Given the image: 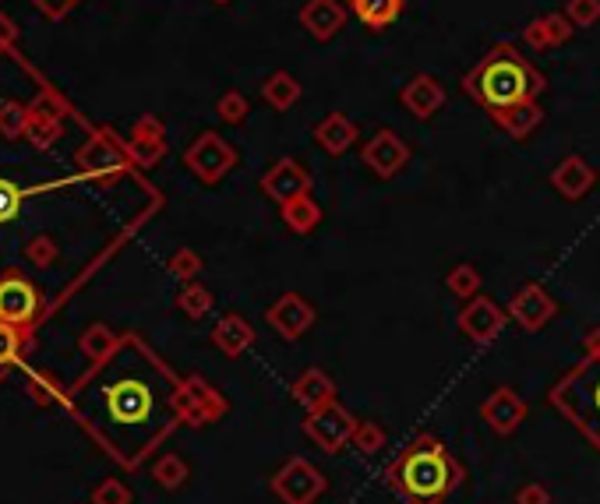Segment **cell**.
I'll return each mask as SVG.
<instances>
[{"mask_svg":"<svg viewBox=\"0 0 600 504\" xmlns=\"http://www.w3.org/2000/svg\"><path fill=\"white\" fill-rule=\"evenodd\" d=\"M480 416H484V423H488L495 434L509 438V434H516V430L523 427L526 402L519 399V392H512V388H495V392L484 399V406H480Z\"/></svg>","mask_w":600,"mask_h":504,"instance_id":"obj_11","label":"cell"},{"mask_svg":"<svg viewBox=\"0 0 600 504\" xmlns=\"http://www.w3.org/2000/svg\"><path fill=\"white\" fill-rule=\"evenodd\" d=\"M22 198H25V194L18 191V184H11V180L0 177V223L15 219L18 208H22Z\"/></svg>","mask_w":600,"mask_h":504,"instance_id":"obj_37","label":"cell"},{"mask_svg":"<svg viewBox=\"0 0 600 504\" xmlns=\"http://www.w3.org/2000/svg\"><path fill=\"white\" fill-rule=\"evenodd\" d=\"M216 4H226V0H216Z\"/></svg>","mask_w":600,"mask_h":504,"instance_id":"obj_46","label":"cell"},{"mask_svg":"<svg viewBox=\"0 0 600 504\" xmlns=\"http://www.w3.org/2000/svg\"><path fill=\"white\" fill-rule=\"evenodd\" d=\"M128 163V149H120L113 138H103V134H96V138H89L78 149V166H82L85 173H103V170H120V166Z\"/></svg>","mask_w":600,"mask_h":504,"instance_id":"obj_19","label":"cell"},{"mask_svg":"<svg viewBox=\"0 0 600 504\" xmlns=\"http://www.w3.org/2000/svg\"><path fill=\"white\" fill-rule=\"evenodd\" d=\"M353 427H357V416L350 409H343L339 402H329L322 409H311L304 416V438L315 441L322 452L336 455L343 452L346 445L353 441Z\"/></svg>","mask_w":600,"mask_h":504,"instance_id":"obj_6","label":"cell"},{"mask_svg":"<svg viewBox=\"0 0 600 504\" xmlns=\"http://www.w3.org/2000/svg\"><path fill=\"white\" fill-rule=\"evenodd\" d=\"M18 356V332L11 321H0V367L4 364H15Z\"/></svg>","mask_w":600,"mask_h":504,"instance_id":"obj_40","label":"cell"},{"mask_svg":"<svg viewBox=\"0 0 600 504\" xmlns=\"http://www.w3.org/2000/svg\"><path fill=\"white\" fill-rule=\"evenodd\" d=\"M385 441H389V434H385L382 423H375V420H357L350 445L357 448L360 455H375V452H382V448H385Z\"/></svg>","mask_w":600,"mask_h":504,"instance_id":"obj_30","label":"cell"},{"mask_svg":"<svg viewBox=\"0 0 600 504\" xmlns=\"http://www.w3.org/2000/svg\"><path fill=\"white\" fill-rule=\"evenodd\" d=\"M25 127H29V110L18 103H4L0 106V134L4 138H18V134H25Z\"/></svg>","mask_w":600,"mask_h":504,"instance_id":"obj_34","label":"cell"},{"mask_svg":"<svg viewBox=\"0 0 600 504\" xmlns=\"http://www.w3.org/2000/svg\"><path fill=\"white\" fill-rule=\"evenodd\" d=\"M216 113L226 124H244V117H248V99L240 96V92H226L216 103Z\"/></svg>","mask_w":600,"mask_h":504,"instance_id":"obj_35","label":"cell"},{"mask_svg":"<svg viewBox=\"0 0 600 504\" xmlns=\"http://www.w3.org/2000/svg\"><path fill=\"white\" fill-rule=\"evenodd\" d=\"M442 103H445V89L435 82V78H428V75L410 78V85L403 89V106L413 113V117H420V120H428L431 113L442 110Z\"/></svg>","mask_w":600,"mask_h":504,"instance_id":"obj_20","label":"cell"},{"mask_svg":"<svg viewBox=\"0 0 600 504\" xmlns=\"http://www.w3.org/2000/svg\"><path fill=\"white\" fill-rule=\"evenodd\" d=\"M226 409H230V402H226L223 395L209 385V381L195 378V374L180 381V388H177L180 423H188V427H205V423L223 420Z\"/></svg>","mask_w":600,"mask_h":504,"instance_id":"obj_7","label":"cell"},{"mask_svg":"<svg viewBox=\"0 0 600 504\" xmlns=\"http://www.w3.org/2000/svg\"><path fill=\"white\" fill-rule=\"evenodd\" d=\"M350 8L368 29H385L403 15V0H350Z\"/></svg>","mask_w":600,"mask_h":504,"instance_id":"obj_26","label":"cell"},{"mask_svg":"<svg viewBox=\"0 0 600 504\" xmlns=\"http://www.w3.org/2000/svg\"><path fill=\"white\" fill-rule=\"evenodd\" d=\"M163 152H166V141H163V127H159V120H152V117L138 120L135 138H131V145H128V156L142 166H152V163L163 159Z\"/></svg>","mask_w":600,"mask_h":504,"instance_id":"obj_21","label":"cell"},{"mask_svg":"<svg viewBox=\"0 0 600 504\" xmlns=\"http://www.w3.org/2000/svg\"><path fill=\"white\" fill-rule=\"evenodd\" d=\"M166 268H170L173 279L180 282H195V275L202 272V258H198L191 247H180V251H173V258L166 261Z\"/></svg>","mask_w":600,"mask_h":504,"instance_id":"obj_33","label":"cell"},{"mask_svg":"<svg viewBox=\"0 0 600 504\" xmlns=\"http://www.w3.org/2000/svg\"><path fill=\"white\" fill-rule=\"evenodd\" d=\"M551 184H555V191L562 194V198L579 201L593 184H597V170H593L586 159L569 156V159H562V163L555 166V173H551Z\"/></svg>","mask_w":600,"mask_h":504,"instance_id":"obj_18","label":"cell"},{"mask_svg":"<svg viewBox=\"0 0 600 504\" xmlns=\"http://www.w3.org/2000/svg\"><path fill=\"white\" fill-rule=\"evenodd\" d=\"M509 314L526 328V332H540V328L548 325L551 318L558 314V304L551 300L548 290H540V286H523V290L512 297L509 304Z\"/></svg>","mask_w":600,"mask_h":504,"instance_id":"obj_15","label":"cell"},{"mask_svg":"<svg viewBox=\"0 0 600 504\" xmlns=\"http://www.w3.org/2000/svg\"><path fill=\"white\" fill-rule=\"evenodd\" d=\"M526 43H530L533 50H548V46H551V36H548V25H544V18H537V22L526 25Z\"/></svg>","mask_w":600,"mask_h":504,"instance_id":"obj_43","label":"cell"},{"mask_svg":"<svg viewBox=\"0 0 600 504\" xmlns=\"http://www.w3.org/2000/svg\"><path fill=\"white\" fill-rule=\"evenodd\" d=\"M290 395L297 406H304L311 413V409H322L329 406V402H336V381H332L322 367H308V371L290 385Z\"/></svg>","mask_w":600,"mask_h":504,"instance_id":"obj_17","label":"cell"},{"mask_svg":"<svg viewBox=\"0 0 600 504\" xmlns=\"http://www.w3.org/2000/svg\"><path fill=\"white\" fill-rule=\"evenodd\" d=\"M32 4H36L39 11H46L50 18H64L71 8H75L78 0H32Z\"/></svg>","mask_w":600,"mask_h":504,"instance_id":"obj_44","label":"cell"},{"mask_svg":"<svg viewBox=\"0 0 600 504\" xmlns=\"http://www.w3.org/2000/svg\"><path fill=\"white\" fill-rule=\"evenodd\" d=\"M445 286H449V293H456V297H477L480 290V275L473 265H456L449 272V279H445Z\"/></svg>","mask_w":600,"mask_h":504,"instance_id":"obj_32","label":"cell"},{"mask_svg":"<svg viewBox=\"0 0 600 504\" xmlns=\"http://www.w3.org/2000/svg\"><path fill=\"white\" fill-rule=\"evenodd\" d=\"M551 406L600 452V332L586 339V353L551 388Z\"/></svg>","mask_w":600,"mask_h":504,"instance_id":"obj_4","label":"cell"},{"mask_svg":"<svg viewBox=\"0 0 600 504\" xmlns=\"http://www.w3.org/2000/svg\"><path fill=\"white\" fill-rule=\"evenodd\" d=\"M540 120H544V110H540L533 99L509 106V110H495V124L502 127V131H509L512 138H526L533 127H540Z\"/></svg>","mask_w":600,"mask_h":504,"instance_id":"obj_24","label":"cell"},{"mask_svg":"<svg viewBox=\"0 0 600 504\" xmlns=\"http://www.w3.org/2000/svg\"><path fill=\"white\" fill-rule=\"evenodd\" d=\"M131 371L103 385V441L124 466H138L159 441L180 423L177 388L180 381L159 364L149 349L131 342Z\"/></svg>","mask_w":600,"mask_h":504,"instance_id":"obj_1","label":"cell"},{"mask_svg":"<svg viewBox=\"0 0 600 504\" xmlns=\"http://www.w3.org/2000/svg\"><path fill=\"white\" fill-rule=\"evenodd\" d=\"M346 22V8L339 0H308L300 8V25L308 29V36H315L318 43H329Z\"/></svg>","mask_w":600,"mask_h":504,"instance_id":"obj_16","label":"cell"},{"mask_svg":"<svg viewBox=\"0 0 600 504\" xmlns=\"http://www.w3.org/2000/svg\"><path fill=\"white\" fill-rule=\"evenodd\" d=\"M360 159H364V166H368V170H375V177L389 180V177H396L406 163H410V145H406L399 134L378 131L375 138L364 145Z\"/></svg>","mask_w":600,"mask_h":504,"instance_id":"obj_9","label":"cell"},{"mask_svg":"<svg viewBox=\"0 0 600 504\" xmlns=\"http://www.w3.org/2000/svg\"><path fill=\"white\" fill-rule=\"evenodd\" d=\"M92 504H131V490L120 480H103L92 494Z\"/></svg>","mask_w":600,"mask_h":504,"instance_id":"obj_38","label":"cell"},{"mask_svg":"<svg viewBox=\"0 0 600 504\" xmlns=\"http://www.w3.org/2000/svg\"><path fill=\"white\" fill-rule=\"evenodd\" d=\"M117 349H120V339L103 325H92L89 332L82 335V353L89 356L92 364H103V360H110Z\"/></svg>","mask_w":600,"mask_h":504,"instance_id":"obj_28","label":"cell"},{"mask_svg":"<svg viewBox=\"0 0 600 504\" xmlns=\"http://www.w3.org/2000/svg\"><path fill=\"white\" fill-rule=\"evenodd\" d=\"M269 487L283 504H315L329 490V480L308 459H286L269 480Z\"/></svg>","mask_w":600,"mask_h":504,"instance_id":"obj_5","label":"cell"},{"mask_svg":"<svg viewBox=\"0 0 600 504\" xmlns=\"http://www.w3.org/2000/svg\"><path fill=\"white\" fill-rule=\"evenodd\" d=\"M315 141L329 156H343L353 141H357V124H353L350 117H343V113H329V117L315 127Z\"/></svg>","mask_w":600,"mask_h":504,"instance_id":"obj_22","label":"cell"},{"mask_svg":"<svg viewBox=\"0 0 600 504\" xmlns=\"http://www.w3.org/2000/svg\"><path fill=\"white\" fill-rule=\"evenodd\" d=\"M177 307H180L184 314H188L191 321H198V318H205V314L212 311V293L205 290L202 282H188V286L180 290Z\"/></svg>","mask_w":600,"mask_h":504,"instance_id":"obj_31","label":"cell"},{"mask_svg":"<svg viewBox=\"0 0 600 504\" xmlns=\"http://www.w3.org/2000/svg\"><path fill=\"white\" fill-rule=\"evenodd\" d=\"M463 476V466L445 448V441L424 430L385 466V487L403 504H445Z\"/></svg>","mask_w":600,"mask_h":504,"instance_id":"obj_2","label":"cell"},{"mask_svg":"<svg viewBox=\"0 0 600 504\" xmlns=\"http://www.w3.org/2000/svg\"><path fill=\"white\" fill-rule=\"evenodd\" d=\"M279 215H283V223L290 226L293 233H300V237L311 233V230H318V223H322V208H318V201L311 198V194L279 205Z\"/></svg>","mask_w":600,"mask_h":504,"instance_id":"obj_25","label":"cell"},{"mask_svg":"<svg viewBox=\"0 0 600 504\" xmlns=\"http://www.w3.org/2000/svg\"><path fill=\"white\" fill-rule=\"evenodd\" d=\"M39 293L32 290V282L22 275H8L0 279V321H11V325H25V321L36 318Z\"/></svg>","mask_w":600,"mask_h":504,"instance_id":"obj_14","label":"cell"},{"mask_svg":"<svg viewBox=\"0 0 600 504\" xmlns=\"http://www.w3.org/2000/svg\"><path fill=\"white\" fill-rule=\"evenodd\" d=\"M265 318H269V325L276 328L286 342H293L315 325V307L304 297H297V293H286V297H279L276 304L269 307Z\"/></svg>","mask_w":600,"mask_h":504,"instance_id":"obj_12","label":"cell"},{"mask_svg":"<svg viewBox=\"0 0 600 504\" xmlns=\"http://www.w3.org/2000/svg\"><path fill=\"white\" fill-rule=\"evenodd\" d=\"M15 39H18L15 25H11V22H8V15L0 11V50H11V46H15Z\"/></svg>","mask_w":600,"mask_h":504,"instance_id":"obj_45","label":"cell"},{"mask_svg":"<svg viewBox=\"0 0 600 504\" xmlns=\"http://www.w3.org/2000/svg\"><path fill=\"white\" fill-rule=\"evenodd\" d=\"M505 321H509V311H502L495 300L473 297L459 314V332L473 342H491L505 328Z\"/></svg>","mask_w":600,"mask_h":504,"instance_id":"obj_10","label":"cell"},{"mask_svg":"<svg viewBox=\"0 0 600 504\" xmlns=\"http://www.w3.org/2000/svg\"><path fill=\"white\" fill-rule=\"evenodd\" d=\"M25 254H29V261H32V265H39V268H46V265H53V261H57V247H53V240H46V237L29 240Z\"/></svg>","mask_w":600,"mask_h":504,"instance_id":"obj_39","label":"cell"},{"mask_svg":"<svg viewBox=\"0 0 600 504\" xmlns=\"http://www.w3.org/2000/svg\"><path fill=\"white\" fill-rule=\"evenodd\" d=\"M565 18L579 29L593 25L600 18V0H569V8H565Z\"/></svg>","mask_w":600,"mask_h":504,"instance_id":"obj_36","label":"cell"},{"mask_svg":"<svg viewBox=\"0 0 600 504\" xmlns=\"http://www.w3.org/2000/svg\"><path fill=\"white\" fill-rule=\"evenodd\" d=\"M184 163H188V170L195 173L202 184H219V180L233 170V163H237V152H233V145H226L219 134L205 131L198 134L195 145L184 152Z\"/></svg>","mask_w":600,"mask_h":504,"instance_id":"obj_8","label":"cell"},{"mask_svg":"<svg viewBox=\"0 0 600 504\" xmlns=\"http://www.w3.org/2000/svg\"><path fill=\"white\" fill-rule=\"evenodd\" d=\"M512 501H516V504H551V490L540 487V483H523Z\"/></svg>","mask_w":600,"mask_h":504,"instance_id":"obj_41","label":"cell"},{"mask_svg":"<svg viewBox=\"0 0 600 504\" xmlns=\"http://www.w3.org/2000/svg\"><path fill=\"white\" fill-rule=\"evenodd\" d=\"M212 342H216L219 353L240 356L244 349L251 346V342H255V332H251V325L240 318V314H226V318L212 328Z\"/></svg>","mask_w":600,"mask_h":504,"instance_id":"obj_23","label":"cell"},{"mask_svg":"<svg viewBox=\"0 0 600 504\" xmlns=\"http://www.w3.org/2000/svg\"><path fill=\"white\" fill-rule=\"evenodd\" d=\"M262 191L269 194L276 205H286V201L311 194V177H308V170L300 163H293V159H279V163L262 177Z\"/></svg>","mask_w":600,"mask_h":504,"instance_id":"obj_13","label":"cell"},{"mask_svg":"<svg viewBox=\"0 0 600 504\" xmlns=\"http://www.w3.org/2000/svg\"><path fill=\"white\" fill-rule=\"evenodd\" d=\"M544 25H548L551 46H562L565 39L572 36V22L565 18V11H562V15H548V18H544Z\"/></svg>","mask_w":600,"mask_h":504,"instance_id":"obj_42","label":"cell"},{"mask_svg":"<svg viewBox=\"0 0 600 504\" xmlns=\"http://www.w3.org/2000/svg\"><path fill=\"white\" fill-rule=\"evenodd\" d=\"M463 85L480 106H488V110L495 113V110H509V106L533 99L544 89V78H540L516 50L498 46V50H491V57H484L473 67Z\"/></svg>","mask_w":600,"mask_h":504,"instance_id":"obj_3","label":"cell"},{"mask_svg":"<svg viewBox=\"0 0 600 504\" xmlns=\"http://www.w3.org/2000/svg\"><path fill=\"white\" fill-rule=\"evenodd\" d=\"M262 96H265V103H269L272 110H290V106L300 99V85H297V78H293V75L276 71V75L265 78Z\"/></svg>","mask_w":600,"mask_h":504,"instance_id":"obj_27","label":"cell"},{"mask_svg":"<svg viewBox=\"0 0 600 504\" xmlns=\"http://www.w3.org/2000/svg\"><path fill=\"white\" fill-rule=\"evenodd\" d=\"M188 476H191V469H188V462L180 459V455H163V459L152 466V480L159 483V487H166V490H177V487H184L188 483Z\"/></svg>","mask_w":600,"mask_h":504,"instance_id":"obj_29","label":"cell"}]
</instances>
